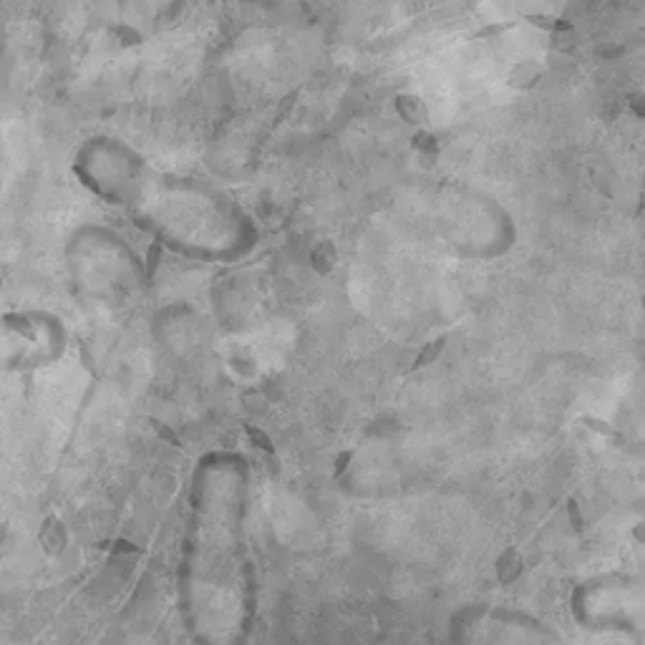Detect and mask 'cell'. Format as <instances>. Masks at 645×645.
<instances>
[{
	"mask_svg": "<svg viewBox=\"0 0 645 645\" xmlns=\"http://www.w3.org/2000/svg\"><path fill=\"white\" fill-rule=\"evenodd\" d=\"M497 575H499V583H515L517 578L522 575V557L517 549H507L497 562Z\"/></svg>",
	"mask_w": 645,
	"mask_h": 645,
	"instance_id": "obj_2",
	"label": "cell"
},
{
	"mask_svg": "<svg viewBox=\"0 0 645 645\" xmlns=\"http://www.w3.org/2000/svg\"><path fill=\"white\" fill-rule=\"evenodd\" d=\"M252 466L232 449L197 459L176 560V612L192 645H249L260 585L252 552Z\"/></svg>",
	"mask_w": 645,
	"mask_h": 645,
	"instance_id": "obj_1",
	"label": "cell"
},
{
	"mask_svg": "<svg viewBox=\"0 0 645 645\" xmlns=\"http://www.w3.org/2000/svg\"><path fill=\"white\" fill-rule=\"evenodd\" d=\"M565 510H567V517H570L572 527H575V532H583V529H585V520H583V515H580L578 502H575V499H567Z\"/></svg>",
	"mask_w": 645,
	"mask_h": 645,
	"instance_id": "obj_3",
	"label": "cell"
},
{
	"mask_svg": "<svg viewBox=\"0 0 645 645\" xmlns=\"http://www.w3.org/2000/svg\"><path fill=\"white\" fill-rule=\"evenodd\" d=\"M633 534L640 539V542H645V522H640V525L635 527V532H633Z\"/></svg>",
	"mask_w": 645,
	"mask_h": 645,
	"instance_id": "obj_4",
	"label": "cell"
}]
</instances>
